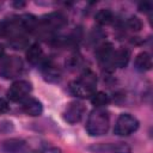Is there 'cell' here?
<instances>
[{
  "mask_svg": "<svg viewBox=\"0 0 153 153\" xmlns=\"http://www.w3.org/2000/svg\"><path fill=\"white\" fill-rule=\"evenodd\" d=\"M96 86H97V78L94 73L86 71L76 80L71 82L69 90L76 97L91 98L92 94L96 92Z\"/></svg>",
  "mask_w": 153,
  "mask_h": 153,
  "instance_id": "1",
  "label": "cell"
},
{
  "mask_svg": "<svg viewBox=\"0 0 153 153\" xmlns=\"http://www.w3.org/2000/svg\"><path fill=\"white\" fill-rule=\"evenodd\" d=\"M109 124H110V118L108 111L103 108H97L88 115L86 130L90 135L93 136L103 135L108 131Z\"/></svg>",
  "mask_w": 153,
  "mask_h": 153,
  "instance_id": "2",
  "label": "cell"
},
{
  "mask_svg": "<svg viewBox=\"0 0 153 153\" xmlns=\"http://www.w3.org/2000/svg\"><path fill=\"white\" fill-rule=\"evenodd\" d=\"M23 72V61L18 56H6L0 61V76L14 79Z\"/></svg>",
  "mask_w": 153,
  "mask_h": 153,
  "instance_id": "3",
  "label": "cell"
},
{
  "mask_svg": "<svg viewBox=\"0 0 153 153\" xmlns=\"http://www.w3.org/2000/svg\"><path fill=\"white\" fill-rule=\"evenodd\" d=\"M139 128V121L130 114H121L116 121L114 131L116 135L127 136L136 131Z\"/></svg>",
  "mask_w": 153,
  "mask_h": 153,
  "instance_id": "4",
  "label": "cell"
},
{
  "mask_svg": "<svg viewBox=\"0 0 153 153\" xmlns=\"http://www.w3.org/2000/svg\"><path fill=\"white\" fill-rule=\"evenodd\" d=\"M31 84L26 80H17L14 81L7 91V97L12 102H23L27 98L29 93L31 92Z\"/></svg>",
  "mask_w": 153,
  "mask_h": 153,
  "instance_id": "5",
  "label": "cell"
},
{
  "mask_svg": "<svg viewBox=\"0 0 153 153\" xmlns=\"http://www.w3.org/2000/svg\"><path fill=\"white\" fill-rule=\"evenodd\" d=\"M90 149L96 153H131L130 147L126 142L98 143V145L91 146Z\"/></svg>",
  "mask_w": 153,
  "mask_h": 153,
  "instance_id": "6",
  "label": "cell"
},
{
  "mask_svg": "<svg viewBox=\"0 0 153 153\" xmlns=\"http://www.w3.org/2000/svg\"><path fill=\"white\" fill-rule=\"evenodd\" d=\"M66 24V18L61 13H50L38 22V26H41L44 31H54L62 27Z\"/></svg>",
  "mask_w": 153,
  "mask_h": 153,
  "instance_id": "7",
  "label": "cell"
},
{
  "mask_svg": "<svg viewBox=\"0 0 153 153\" xmlns=\"http://www.w3.org/2000/svg\"><path fill=\"white\" fill-rule=\"evenodd\" d=\"M85 114V106L80 102H72L67 105L65 112H63V118L71 124L78 123L81 121L82 116Z\"/></svg>",
  "mask_w": 153,
  "mask_h": 153,
  "instance_id": "8",
  "label": "cell"
},
{
  "mask_svg": "<svg viewBox=\"0 0 153 153\" xmlns=\"http://www.w3.org/2000/svg\"><path fill=\"white\" fill-rule=\"evenodd\" d=\"M130 59V53L126 48H120L117 50H114L111 61H110V67H117V68H123L128 65Z\"/></svg>",
  "mask_w": 153,
  "mask_h": 153,
  "instance_id": "9",
  "label": "cell"
},
{
  "mask_svg": "<svg viewBox=\"0 0 153 153\" xmlns=\"http://www.w3.org/2000/svg\"><path fill=\"white\" fill-rule=\"evenodd\" d=\"M22 110L29 116H39L43 111V106L38 99L29 97L22 102Z\"/></svg>",
  "mask_w": 153,
  "mask_h": 153,
  "instance_id": "10",
  "label": "cell"
},
{
  "mask_svg": "<svg viewBox=\"0 0 153 153\" xmlns=\"http://www.w3.org/2000/svg\"><path fill=\"white\" fill-rule=\"evenodd\" d=\"M2 149L6 153H31L27 152L26 143L19 139H11L2 143Z\"/></svg>",
  "mask_w": 153,
  "mask_h": 153,
  "instance_id": "11",
  "label": "cell"
},
{
  "mask_svg": "<svg viewBox=\"0 0 153 153\" xmlns=\"http://www.w3.org/2000/svg\"><path fill=\"white\" fill-rule=\"evenodd\" d=\"M112 53H114V49H112V45L110 43H104L102 44L98 49H97V56H98V60L106 65L108 67H110V61H111V56H112Z\"/></svg>",
  "mask_w": 153,
  "mask_h": 153,
  "instance_id": "12",
  "label": "cell"
},
{
  "mask_svg": "<svg viewBox=\"0 0 153 153\" xmlns=\"http://www.w3.org/2000/svg\"><path fill=\"white\" fill-rule=\"evenodd\" d=\"M152 67V57L148 53L142 51L135 59V68L139 72H147Z\"/></svg>",
  "mask_w": 153,
  "mask_h": 153,
  "instance_id": "13",
  "label": "cell"
},
{
  "mask_svg": "<svg viewBox=\"0 0 153 153\" xmlns=\"http://www.w3.org/2000/svg\"><path fill=\"white\" fill-rule=\"evenodd\" d=\"M43 57V50L38 44H32L26 51V60L30 63H38Z\"/></svg>",
  "mask_w": 153,
  "mask_h": 153,
  "instance_id": "14",
  "label": "cell"
},
{
  "mask_svg": "<svg viewBox=\"0 0 153 153\" xmlns=\"http://www.w3.org/2000/svg\"><path fill=\"white\" fill-rule=\"evenodd\" d=\"M112 20H114V14L108 8H103L96 14V22L100 25H109L112 23Z\"/></svg>",
  "mask_w": 153,
  "mask_h": 153,
  "instance_id": "15",
  "label": "cell"
},
{
  "mask_svg": "<svg viewBox=\"0 0 153 153\" xmlns=\"http://www.w3.org/2000/svg\"><path fill=\"white\" fill-rule=\"evenodd\" d=\"M91 102L97 108H103L109 103V97L104 92H94L91 97Z\"/></svg>",
  "mask_w": 153,
  "mask_h": 153,
  "instance_id": "16",
  "label": "cell"
},
{
  "mask_svg": "<svg viewBox=\"0 0 153 153\" xmlns=\"http://www.w3.org/2000/svg\"><path fill=\"white\" fill-rule=\"evenodd\" d=\"M127 26L131 31H139L142 27V23L137 17H130L127 20Z\"/></svg>",
  "mask_w": 153,
  "mask_h": 153,
  "instance_id": "17",
  "label": "cell"
},
{
  "mask_svg": "<svg viewBox=\"0 0 153 153\" xmlns=\"http://www.w3.org/2000/svg\"><path fill=\"white\" fill-rule=\"evenodd\" d=\"M36 153H62V151L57 147H44Z\"/></svg>",
  "mask_w": 153,
  "mask_h": 153,
  "instance_id": "18",
  "label": "cell"
},
{
  "mask_svg": "<svg viewBox=\"0 0 153 153\" xmlns=\"http://www.w3.org/2000/svg\"><path fill=\"white\" fill-rule=\"evenodd\" d=\"M8 108H10V106H8L7 100L4 99V98H0V115L7 112V111H8Z\"/></svg>",
  "mask_w": 153,
  "mask_h": 153,
  "instance_id": "19",
  "label": "cell"
},
{
  "mask_svg": "<svg viewBox=\"0 0 153 153\" xmlns=\"http://www.w3.org/2000/svg\"><path fill=\"white\" fill-rule=\"evenodd\" d=\"M139 10H140V11H145V12H147V11L152 10V4H151V2H143V4H140Z\"/></svg>",
  "mask_w": 153,
  "mask_h": 153,
  "instance_id": "20",
  "label": "cell"
},
{
  "mask_svg": "<svg viewBox=\"0 0 153 153\" xmlns=\"http://www.w3.org/2000/svg\"><path fill=\"white\" fill-rule=\"evenodd\" d=\"M4 54H5V49H4V47L0 44V61L4 59Z\"/></svg>",
  "mask_w": 153,
  "mask_h": 153,
  "instance_id": "21",
  "label": "cell"
}]
</instances>
